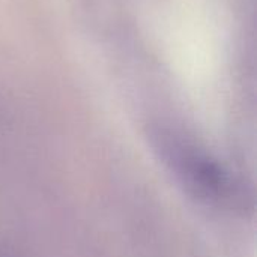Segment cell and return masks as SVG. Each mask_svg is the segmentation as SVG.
<instances>
[{
  "label": "cell",
  "mask_w": 257,
  "mask_h": 257,
  "mask_svg": "<svg viewBox=\"0 0 257 257\" xmlns=\"http://www.w3.org/2000/svg\"><path fill=\"white\" fill-rule=\"evenodd\" d=\"M152 140L164 166L193 197L223 209L247 208L244 181L212 154L172 131H157Z\"/></svg>",
  "instance_id": "obj_1"
}]
</instances>
